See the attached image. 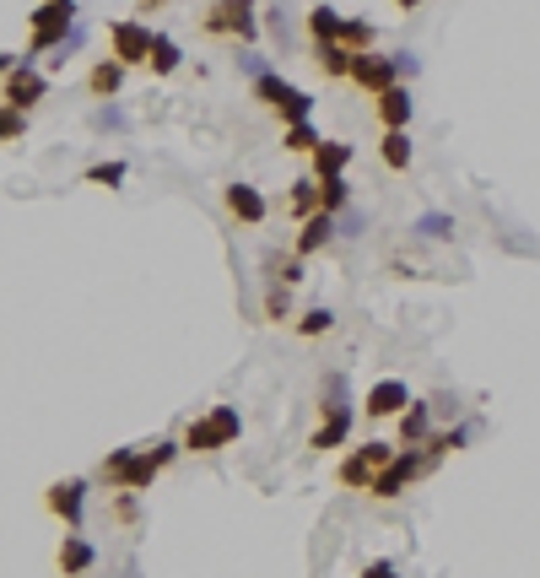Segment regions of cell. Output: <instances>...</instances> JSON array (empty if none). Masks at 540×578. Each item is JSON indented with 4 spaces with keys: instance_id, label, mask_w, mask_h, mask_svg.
Returning <instances> with one entry per match:
<instances>
[{
    "instance_id": "obj_1",
    "label": "cell",
    "mask_w": 540,
    "mask_h": 578,
    "mask_svg": "<svg viewBox=\"0 0 540 578\" xmlns=\"http://www.w3.org/2000/svg\"><path fill=\"white\" fill-rule=\"evenodd\" d=\"M324 395H330V406H319V428L308 433V448L314 454H335L352 428H357V411H352V401H346V373H330L324 379Z\"/></svg>"
},
{
    "instance_id": "obj_2",
    "label": "cell",
    "mask_w": 540,
    "mask_h": 578,
    "mask_svg": "<svg viewBox=\"0 0 540 578\" xmlns=\"http://www.w3.org/2000/svg\"><path fill=\"white\" fill-rule=\"evenodd\" d=\"M71 27H76V0H38L33 16H27V54H22V60L33 65L38 54L65 49Z\"/></svg>"
},
{
    "instance_id": "obj_3",
    "label": "cell",
    "mask_w": 540,
    "mask_h": 578,
    "mask_svg": "<svg viewBox=\"0 0 540 578\" xmlns=\"http://www.w3.org/2000/svg\"><path fill=\"white\" fill-rule=\"evenodd\" d=\"M443 459H432L427 448H395V459L384 465V470H373V481H368V497L373 503H395L401 492H410L421 476H432Z\"/></svg>"
},
{
    "instance_id": "obj_4",
    "label": "cell",
    "mask_w": 540,
    "mask_h": 578,
    "mask_svg": "<svg viewBox=\"0 0 540 578\" xmlns=\"http://www.w3.org/2000/svg\"><path fill=\"white\" fill-rule=\"evenodd\" d=\"M244 438V417H238V406H211L206 417H195L184 438H179V448L184 454H222V448H233Z\"/></svg>"
},
{
    "instance_id": "obj_5",
    "label": "cell",
    "mask_w": 540,
    "mask_h": 578,
    "mask_svg": "<svg viewBox=\"0 0 540 578\" xmlns=\"http://www.w3.org/2000/svg\"><path fill=\"white\" fill-rule=\"evenodd\" d=\"M405 76H416V60H410V54H379V49L352 54V71H346V82H352L357 93H368V98L401 87Z\"/></svg>"
},
{
    "instance_id": "obj_6",
    "label": "cell",
    "mask_w": 540,
    "mask_h": 578,
    "mask_svg": "<svg viewBox=\"0 0 540 578\" xmlns=\"http://www.w3.org/2000/svg\"><path fill=\"white\" fill-rule=\"evenodd\" d=\"M206 38H233V44H255L260 38V0H211L200 16Z\"/></svg>"
},
{
    "instance_id": "obj_7",
    "label": "cell",
    "mask_w": 540,
    "mask_h": 578,
    "mask_svg": "<svg viewBox=\"0 0 540 578\" xmlns=\"http://www.w3.org/2000/svg\"><path fill=\"white\" fill-rule=\"evenodd\" d=\"M390 459H395V443H379V438H368V443H357V448H346V454H341V465H335V481H341L346 492H368L373 470H384Z\"/></svg>"
},
{
    "instance_id": "obj_8",
    "label": "cell",
    "mask_w": 540,
    "mask_h": 578,
    "mask_svg": "<svg viewBox=\"0 0 540 578\" xmlns=\"http://www.w3.org/2000/svg\"><path fill=\"white\" fill-rule=\"evenodd\" d=\"M87 492H93L87 476H60V481L44 487V508H49L65 530H82V519H87Z\"/></svg>"
},
{
    "instance_id": "obj_9",
    "label": "cell",
    "mask_w": 540,
    "mask_h": 578,
    "mask_svg": "<svg viewBox=\"0 0 540 578\" xmlns=\"http://www.w3.org/2000/svg\"><path fill=\"white\" fill-rule=\"evenodd\" d=\"M0 93H5V109H22V114H33L44 98H49V76L38 71V65H27V60H16L11 71H5V82H0Z\"/></svg>"
},
{
    "instance_id": "obj_10",
    "label": "cell",
    "mask_w": 540,
    "mask_h": 578,
    "mask_svg": "<svg viewBox=\"0 0 540 578\" xmlns=\"http://www.w3.org/2000/svg\"><path fill=\"white\" fill-rule=\"evenodd\" d=\"M146 49H151V27L140 22V16H120V22H109V60L114 65H146Z\"/></svg>"
},
{
    "instance_id": "obj_11",
    "label": "cell",
    "mask_w": 540,
    "mask_h": 578,
    "mask_svg": "<svg viewBox=\"0 0 540 578\" xmlns=\"http://www.w3.org/2000/svg\"><path fill=\"white\" fill-rule=\"evenodd\" d=\"M405 406H410V384H401V379H379V384H368V395H363V411H368L373 422L401 417Z\"/></svg>"
},
{
    "instance_id": "obj_12",
    "label": "cell",
    "mask_w": 540,
    "mask_h": 578,
    "mask_svg": "<svg viewBox=\"0 0 540 578\" xmlns=\"http://www.w3.org/2000/svg\"><path fill=\"white\" fill-rule=\"evenodd\" d=\"M222 206H228V217H238L244 227H266V217H270V200L255 184H228V189H222Z\"/></svg>"
},
{
    "instance_id": "obj_13",
    "label": "cell",
    "mask_w": 540,
    "mask_h": 578,
    "mask_svg": "<svg viewBox=\"0 0 540 578\" xmlns=\"http://www.w3.org/2000/svg\"><path fill=\"white\" fill-rule=\"evenodd\" d=\"M54 568H60V578H87L93 568H98V546L87 541V536H65L60 541V552H54Z\"/></svg>"
},
{
    "instance_id": "obj_14",
    "label": "cell",
    "mask_w": 540,
    "mask_h": 578,
    "mask_svg": "<svg viewBox=\"0 0 540 578\" xmlns=\"http://www.w3.org/2000/svg\"><path fill=\"white\" fill-rule=\"evenodd\" d=\"M330 238H335V217L314 211V217H303V227H297V238H292V255H297V260H308V255L330 249Z\"/></svg>"
},
{
    "instance_id": "obj_15",
    "label": "cell",
    "mask_w": 540,
    "mask_h": 578,
    "mask_svg": "<svg viewBox=\"0 0 540 578\" xmlns=\"http://www.w3.org/2000/svg\"><path fill=\"white\" fill-rule=\"evenodd\" d=\"M395 433H401L395 448H421V443L432 438V406H427V401H410L401 417H395Z\"/></svg>"
},
{
    "instance_id": "obj_16",
    "label": "cell",
    "mask_w": 540,
    "mask_h": 578,
    "mask_svg": "<svg viewBox=\"0 0 540 578\" xmlns=\"http://www.w3.org/2000/svg\"><path fill=\"white\" fill-rule=\"evenodd\" d=\"M410 109H416V103H410V87H405V82L373 98V114H379L384 131H410Z\"/></svg>"
},
{
    "instance_id": "obj_17",
    "label": "cell",
    "mask_w": 540,
    "mask_h": 578,
    "mask_svg": "<svg viewBox=\"0 0 540 578\" xmlns=\"http://www.w3.org/2000/svg\"><path fill=\"white\" fill-rule=\"evenodd\" d=\"M308 162H314V179H346V168H352V146L346 142H319L308 151Z\"/></svg>"
},
{
    "instance_id": "obj_18",
    "label": "cell",
    "mask_w": 540,
    "mask_h": 578,
    "mask_svg": "<svg viewBox=\"0 0 540 578\" xmlns=\"http://www.w3.org/2000/svg\"><path fill=\"white\" fill-rule=\"evenodd\" d=\"M179 65H184V49H179V38H168V33H151L146 71H151V76H173Z\"/></svg>"
},
{
    "instance_id": "obj_19",
    "label": "cell",
    "mask_w": 540,
    "mask_h": 578,
    "mask_svg": "<svg viewBox=\"0 0 540 578\" xmlns=\"http://www.w3.org/2000/svg\"><path fill=\"white\" fill-rule=\"evenodd\" d=\"M125 65H114V60H98L93 71H87V93L93 98H120V87H125Z\"/></svg>"
},
{
    "instance_id": "obj_20",
    "label": "cell",
    "mask_w": 540,
    "mask_h": 578,
    "mask_svg": "<svg viewBox=\"0 0 540 578\" xmlns=\"http://www.w3.org/2000/svg\"><path fill=\"white\" fill-rule=\"evenodd\" d=\"M249 93H255V103H266L270 114H275V109H281V103H286V98H292V93H297V87H292V82H286V76H281V71H260V76H255V87H249Z\"/></svg>"
},
{
    "instance_id": "obj_21",
    "label": "cell",
    "mask_w": 540,
    "mask_h": 578,
    "mask_svg": "<svg viewBox=\"0 0 540 578\" xmlns=\"http://www.w3.org/2000/svg\"><path fill=\"white\" fill-rule=\"evenodd\" d=\"M335 44H341L346 54H368V49L379 44V27H373V22H363V16H346V22H341V38H335Z\"/></svg>"
},
{
    "instance_id": "obj_22",
    "label": "cell",
    "mask_w": 540,
    "mask_h": 578,
    "mask_svg": "<svg viewBox=\"0 0 540 578\" xmlns=\"http://www.w3.org/2000/svg\"><path fill=\"white\" fill-rule=\"evenodd\" d=\"M314 200H319L324 217H341L352 206V184L346 179H314Z\"/></svg>"
},
{
    "instance_id": "obj_23",
    "label": "cell",
    "mask_w": 540,
    "mask_h": 578,
    "mask_svg": "<svg viewBox=\"0 0 540 578\" xmlns=\"http://www.w3.org/2000/svg\"><path fill=\"white\" fill-rule=\"evenodd\" d=\"M82 179H87L93 189H120V184L131 179V162H125V157H103V162H93Z\"/></svg>"
},
{
    "instance_id": "obj_24",
    "label": "cell",
    "mask_w": 540,
    "mask_h": 578,
    "mask_svg": "<svg viewBox=\"0 0 540 578\" xmlns=\"http://www.w3.org/2000/svg\"><path fill=\"white\" fill-rule=\"evenodd\" d=\"M341 22H346V16H341L335 5H314V11H308V38H314V44H335V38H341Z\"/></svg>"
},
{
    "instance_id": "obj_25",
    "label": "cell",
    "mask_w": 540,
    "mask_h": 578,
    "mask_svg": "<svg viewBox=\"0 0 540 578\" xmlns=\"http://www.w3.org/2000/svg\"><path fill=\"white\" fill-rule=\"evenodd\" d=\"M314 65H319L330 82H346V71H352V54H346L341 44H314Z\"/></svg>"
},
{
    "instance_id": "obj_26",
    "label": "cell",
    "mask_w": 540,
    "mask_h": 578,
    "mask_svg": "<svg viewBox=\"0 0 540 578\" xmlns=\"http://www.w3.org/2000/svg\"><path fill=\"white\" fill-rule=\"evenodd\" d=\"M292 330H297L303 341H319V335H330V330H335V313H330L324 303H319V308H303V313L292 319Z\"/></svg>"
},
{
    "instance_id": "obj_27",
    "label": "cell",
    "mask_w": 540,
    "mask_h": 578,
    "mask_svg": "<svg viewBox=\"0 0 540 578\" xmlns=\"http://www.w3.org/2000/svg\"><path fill=\"white\" fill-rule=\"evenodd\" d=\"M379 157H384V168L405 173V168H410V131H384V142H379Z\"/></svg>"
},
{
    "instance_id": "obj_28",
    "label": "cell",
    "mask_w": 540,
    "mask_h": 578,
    "mask_svg": "<svg viewBox=\"0 0 540 578\" xmlns=\"http://www.w3.org/2000/svg\"><path fill=\"white\" fill-rule=\"evenodd\" d=\"M465 443H470V433H465V428H443V433H438V428H432V438H427V443H421V448H427V454H432V459H449V454H459V448H465Z\"/></svg>"
},
{
    "instance_id": "obj_29",
    "label": "cell",
    "mask_w": 540,
    "mask_h": 578,
    "mask_svg": "<svg viewBox=\"0 0 540 578\" xmlns=\"http://www.w3.org/2000/svg\"><path fill=\"white\" fill-rule=\"evenodd\" d=\"M319 142H324V136H319V131H314L308 120H303V125H286V131H281V151H297V157H308V151H314Z\"/></svg>"
},
{
    "instance_id": "obj_30",
    "label": "cell",
    "mask_w": 540,
    "mask_h": 578,
    "mask_svg": "<svg viewBox=\"0 0 540 578\" xmlns=\"http://www.w3.org/2000/svg\"><path fill=\"white\" fill-rule=\"evenodd\" d=\"M275 120H281V131H286V125H303V120H314V98L297 87V93H292V98L275 109Z\"/></svg>"
},
{
    "instance_id": "obj_31",
    "label": "cell",
    "mask_w": 540,
    "mask_h": 578,
    "mask_svg": "<svg viewBox=\"0 0 540 578\" xmlns=\"http://www.w3.org/2000/svg\"><path fill=\"white\" fill-rule=\"evenodd\" d=\"M266 319H270V324H292V287L270 282V287H266Z\"/></svg>"
},
{
    "instance_id": "obj_32",
    "label": "cell",
    "mask_w": 540,
    "mask_h": 578,
    "mask_svg": "<svg viewBox=\"0 0 540 578\" xmlns=\"http://www.w3.org/2000/svg\"><path fill=\"white\" fill-rule=\"evenodd\" d=\"M286 211H292L297 222L319 211V200H314V179H297V184H292V195H286Z\"/></svg>"
},
{
    "instance_id": "obj_33",
    "label": "cell",
    "mask_w": 540,
    "mask_h": 578,
    "mask_svg": "<svg viewBox=\"0 0 540 578\" xmlns=\"http://www.w3.org/2000/svg\"><path fill=\"white\" fill-rule=\"evenodd\" d=\"M109 519L125 525V530L140 525V497H135V492H114V497H109Z\"/></svg>"
},
{
    "instance_id": "obj_34",
    "label": "cell",
    "mask_w": 540,
    "mask_h": 578,
    "mask_svg": "<svg viewBox=\"0 0 540 578\" xmlns=\"http://www.w3.org/2000/svg\"><path fill=\"white\" fill-rule=\"evenodd\" d=\"M22 136H27V114H22V109H5V103H0V146H16Z\"/></svg>"
},
{
    "instance_id": "obj_35",
    "label": "cell",
    "mask_w": 540,
    "mask_h": 578,
    "mask_svg": "<svg viewBox=\"0 0 540 578\" xmlns=\"http://www.w3.org/2000/svg\"><path fill=\"white\" fill-rule=\"evenodd\" d=\"M270 271H275V282H281V287H297V282H303V260H297V255H286V260H275V255H270Z\"/></svg>"
},
{
    "instance_id": "obj_36",
    "label": "cell",
    "mask_w": 540,
    "mask_h": 578,
    "mask_svg": "<svg viewBox=\"0 0 540 578\" xmlns=\"http://www.w3.org/2000/svg\"><path fill=\"white\" fill-rule=\"evenodd\" d=\"M416 233H421V238H449L454 222H449V217H427V222H416Z\"/></svg>"
},
{
    "instance_id": "obj_37",
    "label": "cell",
    "mask_w": 540,
    "mask_h": 578,
    "mask_svg": "<svg viewBox=\"0 0 540 578\" xmlns=\"http://www.w3.org/2000/svg\"><path fill=\"white\" fill-rule=\"evenodd\" d=\"M363 578H401V568H395V563H384V557H379V563H368V568H363Z\"/></svg>"
},
{
    "instance_id": "obj_38",
    "label": "cell",
    "mask_w": 540,
    "mask_h": 578,
    "mask_svg": "<svg viewBox=\"0 0 540 578\" xmlns=\"http://www.w3.org/2000/svg\"><path fill=\"white\" fill-rule=\"evenodd\" d=\"M168 0H135V16H151V11H162Z\"/></svg>"
},
{
    "instance_id": "obj_39",
    "label": "cell",
    "mask_w": 540,
    "mask_h": 578,
    "mask_svg": "<svg viewBox=\"0 0 540 578\" xmlns=\"http://www.w3.org/2000/svg\"><path fill=\"white\" fill-rule=\"evenodd\" d=\"M11 65H16V54H5V49H0V82H5V71H11Z\"/></svg>"
},
{
    "instance_id": "obj_40",
    "label": "cell",
    "mask_w": 540,
    "mask_h": 578,
    "mask_svg": "<svg viewBox=\"0 0 540 578\" xmlns=\"http://www.w3.org/2000/svg\"><path fill=\"white\" fill-rule=\"evenodd\" d=\"M395 5H401V11H416V5H421V0H395Z\"/></svg>"
}]
</instances>
